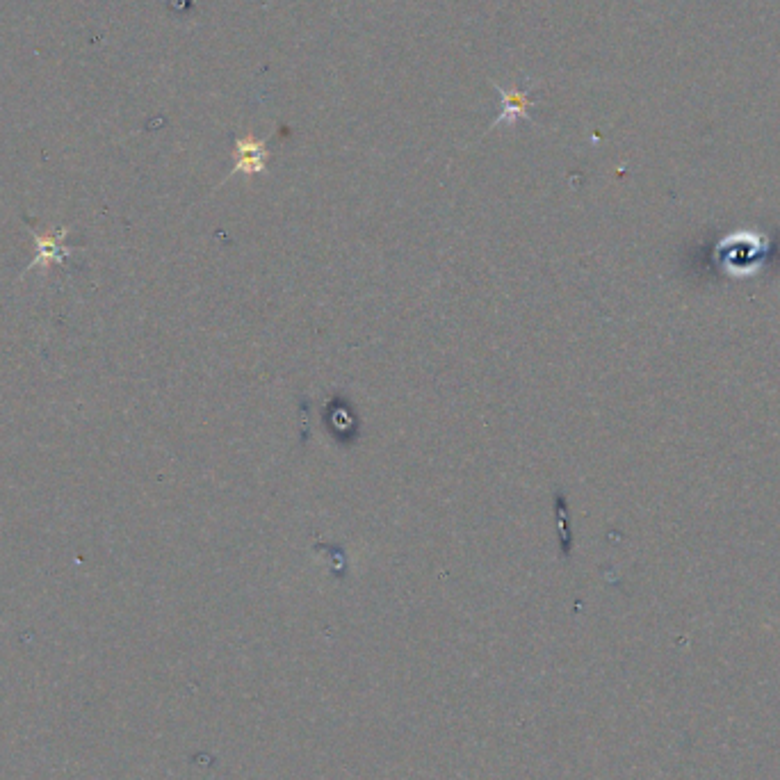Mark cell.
<instances>
[{
	"label": "cell",
	"mask_w": 780,
	"mask_h": 780,
	"mask_svg": "<svg viewBox=\"0 0 780 780\" xmlns=\"http://www.w3.org/2000/svg\"><path fill=\"white\" fill-rule=\"evenodd\" d=\"M233 156H235L233 174L245 172L247 176H254V174L265 172V165H267V158H270V153H267L263 140H258V137H254V135H245V137H238V140H235Z\"/></svg>",
	"instance_id": "cell-3"
},
{
	"label": "cell",
	"mask_w": 780,
	"mask_h": 780,
	"mask_svg": "<svg viewBox=\"0 0 780 780\" xmlns=\"http://www.w3.org/2000/svg\"><path fill=\"white\" fill-rule=\"evenodd\" d=\"M28 229L32 231V238H35V258H32V263L26 267V272H32V270H48L53 263L58 265H64V260H67V256H71L73 251H78L76 247H64L62 240L67 238V229H58L55 233H37L32 226H28ZM23 272V274H26Z\"/></svg>",
	"instance_id": "cell-1"
},
{
	"label": "cell",
	"mask_w": 780,
	"mask_h": 780,
	"mask_svg": "<svg viewBox=\"0 0 780 780\" xmlns=\"http://www.w3.org/2000/svg\"><path fill=\"white\" fill-rule=\"evenodd\" d=\"M530 85L527 87L495 85V89H498V94L502 99V105H500V112H498V117H495L491 128H498L500 124L514 126V124H518L520 119H530V108L534 105L532 96H530V92H532Z\"/></svg>",
	"instance_id": "cell-2"
}]
</instances>
